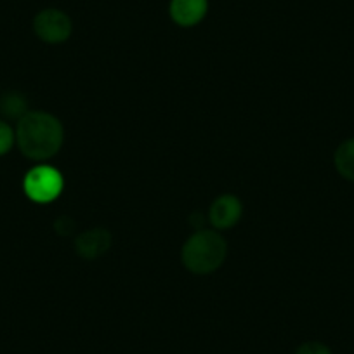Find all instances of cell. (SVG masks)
I'll return each mask as SVG.
<instances>
[{
	"label": "cell",
	"instance_id": "cell-1",
	"mask_svg": "<svg viewBox=\"0 0 354 354\" xmlns=\"http://www.w3.org/2000/svg\"><path fill=\"white\" fill-rule=\"evenodd\" d=\"M16 142L26 158L44 162L57 155L64 142V129L59 118L47 111H28L18 120Z\"/></svg>",
	"mask_w": 354,
	"mask_h": 354
},
{
	"label": "cell",
	"instance_id": "cell-2",
	"mask_svg": "<svg viewBox=\"0 0 354 354\" xmlns=\"http://www.w3.org/2000/svg\"><path fill=\"white\" fill-rule=\"evenodd\" d=\"M227 243L223 234L214 230H198L186 240L181 261L193 274H210L224 264Z\"/></svg>",
	"mask_w": 354,
	"mask_h": 354
},
{
	"label": "cell",
	"instance_id": "cell-3",
	"mask_svg": "<svg viewBox=\"0 0 354 354\" xmlns=\"http://www.w3.org/2000/svg\"><path fill=\"white\" fill-rule=\"evenodd\" d=\"M64 188V179L56 167L37 165L26 172L23 179V192L32 202L39 205L54 202L59 198Z\"/></svg>",
	"mask_w": 354,
	"mask_h": 354
},
{
	"label": "cell",
	"instance_id": "cell-4",
	"mask_svg": "<svg viewBox=\"0 0 354 354\" xmlns=\"http://www.w3.org/2000/svg\"><path fill=\"white\" fill-rule=\"evenodd\" d=\"M33 32L46 44H63L71 37L73 25L66 12L59 9H44L33 19Z\"/></svg>",
	"mask_w": 354,
	"mask_h": 354
},
{
	"label": "cell",
	"instance_id": "cell-5",
	"mask_svg": "<svg viewBox=\"0 0 354 354\" xmlns=\"http://www.w3.org/2000/svg\"><path fill=\"white\" fill-rule=\"evenodd\" d=\"M111 247V233L103 227L87 230L75 238V250L85 261H96Z\"/></svg>",
	"mask_w": 354,
	"mask_h": 354
},
{
	"label": "cell",
	"instance_id": "cell-6",
	"mask_svg": "<svg viewBox=\"0 0 354 354\" xmlns=\"http://www.w3.org/2000/svg\"><path fill=\"white\" fill-rule=\"evenodd\" d=\"M243 216V205L234 195H223L210 205L209 221L216 230H230Z\"/></svg>",
	"mask_w": 354,
	"mask_h": 354
},
{
	"label": "cell",
	"instance_id": "cell-7",
	"mask_svg": "<svg viewBox=\"0 0 354 354\" xmlns=\"http://www.w3.org/2000/svg\"><path fill=\"white\" fill-rule=\"evenodd\" d=\"M209 11V0H170L169 12L176 25L189 28L202 21Z\"/></svg>",
	"mask_w": 354,
	"mask_h": 354
},
{
	"label": "cell",
	"instance_id": "cell-8",
	"mask_svg": "<svg viewBox=\"0 0 354 354\" xmlns=\"http://www.w3.org/2000/svg\"><path fill=\"white\" fill-rule=\"evenodd\" d=\"M333 163L335 169L344 179L354 181V138L344 141L333 155Z\"/></svg>",
	"mask_w": 354,
	"mask_h": 354
},
{
	"label": "cell",
	"instance_id": "cell-9",
	"mask_svg": "<svg viewBox=\"0 0 354 354\" xmlns=\"http://www.w3.org/2000/svg\"><path fill=\"white\" fill-rule=\"evenodd\" d=\"M0 113L8 118L19 120L28 113V101L21 93H8L0 97Z\"/></svg>",
	"mask_w": 354,
	"mask_h": 354
},
{
	"label": "cell",
	"instance_id": "cell-10",
	"mask_svg": "<svg viewBox=\"0 0 354 354\" xmlns=\"http://www.w3.org/2000/svg\"><path fill=\"white\" fill-rule=\"evenodd\" d=\"M16 141V132L12 131L8 122L0 120V156L11 151L12 145Z\"/></svg>",
	"mask_w": 354,
	"mask_h": 354
},
{
	"label": "cell",
	"instance_id": "cell-11",
	"mask_svg": "<svg viewBox=\"0 0 354 354\" xmlns=\"http://www.w3.org/2000/svg\"><path fill=\"white\" fill-rule=\"evenodd\" d=\"M295 354H333L326 344L316 342V340H309V342L301 344L295 349Z\"/></svg>",
	"mask_w": 354,
	"mask_h": 354
},
{
	"label": "cell",
	"instance_id": "cell-12",
	"mask_svg": "<svg viewBox=\"0 0 354 354\" xmlns=\"http://www.w3.org/2000/svg\"><path fill=\"white\" fill-rule=\"evenodd\" d=\"M54 230H56L57 234H61V236H68V234L73 233L75 230V223L71 217H57V221L54 223Z\"/></svg>",
	"mask_w": 354,
	"mask_h": 354
}]
</instances>
